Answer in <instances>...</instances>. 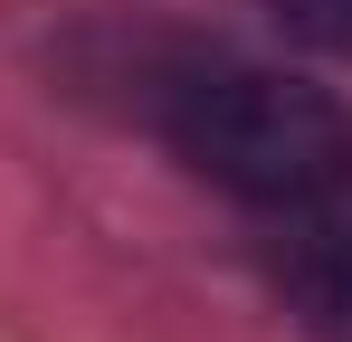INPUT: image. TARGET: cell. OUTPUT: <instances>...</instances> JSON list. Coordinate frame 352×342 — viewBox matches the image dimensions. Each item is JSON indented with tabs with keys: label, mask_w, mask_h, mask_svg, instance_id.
I'll return each mask as SVG.
<instances>
[{
	"label": "cell",
	"mask_w": 352,
	"mask_h": 342,
	"mask_svg": "<svg viewBox=\"0 0 352 342\" xmlns=\"http://www.w3.org/2000/svg\"><path fill=\"white\" fill-rule=\"evenodd\" d=\"M276 19H286L305 48L324 57H352V0H276Z\"/></svg>",
	"instance_id": "obj_3"
},
{
	"label": "cell",
	"mask_w": 352,
	"mask_h": 342,
	"mask_svg": "<svg viewBox=\"0 0 352 342\" xmlns=\"http://www.w3.org/2000/svg\"><path fill=\"white\" fill-rule=\"evenodd\" d=\"M286 304L305 314L314 342H352V209H314V228L286 257Z\"/></svg>",
	"instance_id": "obj_2"
},
{
	"label": "cell",
	"mask_w": 352,
	"mask_h": 342,
	"mask_svg": "<svg viewBox=\"0 0 352 342\" xmlns=\"http://www.w3.org/2000/svg\"><path fill=\"white\" fill-rule=\"evenodd\" d=\"M162 133L210 190L314 219L352 200V105L286 67H190L162 95Z\"/></svg>",
	"instance_id": "obj_1"
}]
</instances>
